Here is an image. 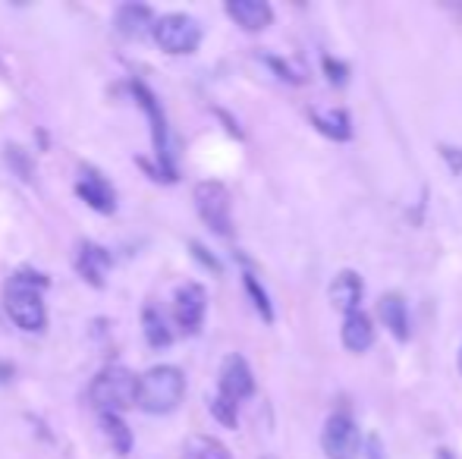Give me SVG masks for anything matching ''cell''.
<instances>
[{
	"instance_id": "6da1fadb",
	"label": "cell",
	"mask_w": 462,
	"mask_h": 459,
	"mask_svg": "<svg viewBox=\"0 0 462 459\" xmlns=\"http://www.w3.org/2000/svg\"><path fill=\"white\" fill-rule=\"evenodd\" d=\"M42 289H48V277L35 271H16L4 287V308L16 327L29 334L44 331L48 312H44Z\"/></svg>"
},
{
	"instance_id": "7a4b0ae2",
	"label": "cell",
	"mask_w": 462,
	"mask_h": 459,
	"mask_svg": "<svg viewBox=\"0 0 462 459\" xmlns=\"http://www.w3.org/2000/svg\"><path fill=\"white\" fill-rule=\"evenodd\" d=\"M183 393H186V378L180 368L154 365L139 378V403L135 406L152 412V416H164V412H173L183 403Z\"/></svg>"
},
{
	"instance_id": "3957f363",
	"label": "cell",
	"mask_w": 462,
	"mask_h": 459,
	"mask_svg": "<svg viewBox=\"0 0 462 459\" xmlns=\"http://www.w3.org/2000/svg\"><path fill=\"white\" fill-rule=\"evenodd\" d=\"M92 403L97 416H120L123 409L139 403V378L129 368L107 365L101 374L92 381Z\"/></svg>"
},
{
	"instance_id": "277c9868",
	"label": "cell",
	"mask_w": 462,
	"mask_h": 459,
	"mask_svg": "<svg viewBox=\"0 0 462 459\" xmlns=\"http://www.w3.org/2000/svg\"><path fill=\"white\" fill-rule=\"evenodd\" d=\"M192 198H195V211H199L201 221L214 233H220V236H230L233 217H230V192H226V186L214 183V179H205V183L195 186Z\"/></svg>"
},
{
	"instance_id": "5b68a950",
	"label": "cell",
	"mask_w": 462,
	"mask_h": 459,
	"mask_svg": "<svg viewBox=\"0 0 462 459\" xmlns=\"http://www.w3.org/2000/svg\"><path fill=\"white\" fill-rule=\"evenodd\" d=\"M154 41H158L161 50L167 54H192L201 41V29L192 16L186 13H171V16H161L154 23Z\"/></svg>"
},
{
	"instance_id": "8992f818",
	"label": "cell",
	"mask_w": 462,
	"mask_h": 459,
	"mask_svg": "<svg viewBox=\"0 0 462 459\" xmlns=\"http://www.w3.org/2000/svg\"><path fill=\"white\" fill-rule=\"evenodd\" d=\"M321 447L328 459H353L359 454V428L346 412H337L324 422Z\"/></svg>"
},
{
	"instance_id": "52a82bcc",
	"label": "cell",
	"mask_w": 462,
	"mask_h": 459,
	"mask_svg": "<svg viewBox=\"0 0 462 459\" xmlns=\"http://www.w3.org/2000/svg\"><path fill=\"white\" fill-rule=\"evenodd\" d=\"M205 308H208V293L199 283H186L177 289V299H173V321L180 325L183 334H195L205 321Z\"/></svg>"
},
{
	"instance_id": "ba28073f",
	"label": "cell",
	"mask_w": 462,
	"mask_h": 459,
	"mask_svg": "<svg viewBox=\"0 0 462 459\" xmlns=\"http://www.w3.org/2000/svg\"><path fill=\"white\" fill-rule=\"evenodd\" d=\"M135 98H139L142 111L148 114V120H152V133H154V148H158V158H161V167H164L167 173H171L173 179H177V173H173V164H171V139H167V120H164V111H161L158 98H154L152 92H148L145 86H139L135 82L133 86Z\"/></svg>"
},
{
	"instance_id": "9c48e42d",
	"label": "cell",
	"mask_w": 462,
	"mask_h": 459,
	"mask_svg": "<svg viewBox=\"0 0 462 459\" xmlns=\"http://www.w3.org/2000/svg\"><path fill=\"white\" fill-rule=\"evenodd\" d=\"M255 393V378H252V368L245 365L243 355H226L224 368H220V397L233 399L239 406V399L252 397Z\"/></svg>"
},
{
	"instance_id": "30bf717a",
	"label": "cell",
	"mask_w": 462,
	"mask_h": 459,
	"mask_svg": "<svg viewBox=\"0 0 462 459\" xmlns=\"http://www.w3.org/2000/svg\"><path fill=\"white\" fill-rule=\"evenodd\" d=\"M76 192H79V198L88 205V208L101 211V215H114L116 211V192L101 173L86 170L79 183H76Z\"/></svg>"
},
{
	"instance_id": "8fae6325",
	"label": "cell",
	"mask_w": 462,
	"mask_h": 459,
	"mask_svg": "<svg viewBox=\"0 0 462 459\" xmlns=\"http://www.w3.org/2000/svg\"><path fill=\"white\" fill-rule=\"evenodd\" d=\"M362 293H365V283H362V277L356 274V271H343V274H337L334 283H330V289H328L334 308H340V312H346V315L359 312Z\"/></svg>"
},
{
	"instance_id": "7c38bea8",
	"label": "cell",
	"mask_w": 462,
	"mask_h": 459,
	"mask_svg": "<svg viewBox=\"0 0 462 459\" xmlns=\"http://www.w3.org/2000/svg\"><path fill=\"white\" fill-rule=\"evenodd\" d=\"M226 13L236 25H243L245 32H262L271 25L274 19V10H271L264 0H230L226 4Z\"/></svg>"
},
{
	"instance_id": "4fadbf2b",
	"label": "cell",
	"mask_w": 462,
	"mask_h": 459,
	"mask_svg": "<svg viewBox=\"0 0 462 459\" xmlns=\"http://www.w3.org/2000/svg\"><path fill=\"white\" fill-rule=\"evenodd\" d=\"M76 271L82 274V280L92 283V287H104V277L110 271V255L107 249L95 243H82L76 252Z\"/></svg>"
},
{
	"instance_id": "5bb4252c",
	"label": "cell",
	"mask_w": 462,
	"mask_h": 459,
	"mask_svg": "<svg viewBox=\"0 0 462 459\" xmlns=\"http://www.w3.org/2000/svg\"><path fill=\"white\" fill-rule=\"evenodd\" d=\"M154 13L145 4H123L116 10V32L126 38H142L145 32H154Z\"/></svg>"
},
{
	"instance_id": "9a60e30c",
	"label": "cell",
	"mask_w": 462,
	"mask_h": 459,
	"mask_svg": "<svg viewBox=\"0 0 462 459\" xmlns=\"http://www.w3.org/2000/svg\"><path fill=\"white\" fill-rule=\"evenodd\" d=\"M377 315H381L383 327H387L396 340H409V312H406V302H402L400 293L381 296V302H377Z\"/></svg>"
},
{
	"instance_id": "2e32d148",
	"label": "cell",
	"mask_w": 462,
	"mask_h": 459,
	"mask_svg": "<svg viewBox=\"0 0 462 459\" xmlns=\"http://www.w3.org/2000/svg\"><path fill=\"white\" fill-rule=\"evenodd\" d=\"M374 344V327L365 312H353L343 321V346L353 349V353H365Z\"/></svg>"
},
{
	"instance_id": "e0dca14e",
	"label": "cell",
	"mask_w": 462,
	"mask_h": 459,
	"mask_svg": "<svg viewBox=\"0 0 462 459\" xmlns=\"http://www.w3.org/2000/svg\"><path fill=\"white\" fill-rule=\"evenodd\" d=\"M311 120H315V126L321 129L324 135H330V139H337V142H346L349 135H353L349 114L340 111V107H334V111H311Z\"/></svg>"
},
{
	"instance_id": "ac0fdd59",
	"label": "cell",
	"mask_w": 462,
	"mask_h": 459,
	"mask_svg": "<svg viewBox=\"0 0 462 459\" xmlns=\"http://www.w3.org/2000/svg\"><path fill=\"white\" fill-rule=\"evenodd\" d=\"M183 459H233V456H230V450L217 441V437L195 435V437H189V441H186Z\"/></svg>"
},
{
	"instance_id": "d6986e66",
	"label": "cell",
	"mask_w": 462,
	"mask_h": 459,
	"mask_svg": "<svg viewBox=\"0 0 462 459\" xmlns=\"http://www.w3.org/2000/svg\"><path fill=\"white\" fill-rule=\"evenodd\" d=\"M101 431L107 435V441H110V447L116 450L120 456H126L129 450H133V431H129V425L123 422L120 416H101Z\"/></svg>"
},
{
	"instance_id": "ffe728a7",
	"label": "cell",
	"mask_w": 462,
	"mask_h": 459,
	"mask_svg": "<svg viewBox=\"0 0 462 459\" xmlns=\"http://www.w3.org/2000/svg\"><path fill=\"white\" fill-rule=\"evenodd\" d=\"M142 327H145V340L152 346H167L173 340V334H171V327H167L164 315H161L154 306H148L145 312H142Z\"/></svg>"
},
{
	"instance_id": "44dd1931",
	"label": "cell",
	"mask_w": 462,
	"mask_h": 459,
	"mask_svg": "<svg viewBox=\"0 0 462 459\" xmlns=\"http://www.w3.org/2000/svg\"><path fill=\"white\" fill-rule=\"evenodd\" d=\"M211 412H214V418H217L220 425H226V428H236V422H239V416H236V403L233 399H226V397H214L211 399Z\"/></svg>"
},
{
	"instance_id": "7402d4cb",
	"label": "cell",
	"mask_w": 462,
	"mask_h": 459,
	"mask_svg": "<svg viewBox=\"0 0 462 459\" xmlns=\"http://www.w3.org/2000/svg\"><path fill=\"white\" fill-rule=\"evenodd\" d=\"M245 289H249L252 302H255V308L262 312V318L264 321H274V308H271V302H268V293L258 287V280L252 274H245Z\"/></svg>"
},
{
	"instance_id": "603a6c76",
	"label": "cell",
	"mask_w": 462,
	"mask_h": 459,
	"mask_svg": "<svg viewBox=\"0 0 462 459\" xmlns=\"http://www.w3.org/2000/svg\"><path fill=\"white\" fill-rule=\"evenodd\" d=\"M6 158H10L13 170H16L19 177L32 179V164H29V158H25V154H23V148H16V145H6Z\"/></svg>"
},
{
	"instance_id": "cb8c5ba5",
	"label": "cell",
	"mask_w": 462,
	"mask_h": 459,
	"mask_svg": "<svg viewBox=\"0 0 462 459\" xmlns=\"http://www.w3.org/2000/svg\"><path fill=\"white\" fill-rule=\"evenodd\" d=\"M324 73H328V79L334 82V86H343L349 76V67L340 60H334V57H324Z\"/></svg>"
},
{
	"instance_id": "d4e9b609",
	"label": "cell",
	"mask_w": 462,
	"mask_h": 459,
	"mask_svg": "<svg viewBox=\"0 0 462 459\" xmlns=\"http://www.w3.org/2000/svg\"><path fill=\"white\" fill-rule=\"evenodd\" d=\"M192 252H195V255H199V258H201V262H205V264H211V268H214V271H217V262H214V258H211V255H208V252H205V249H201V245H192Z\"/></svg>"
},
{
	"instance_id": "484cf974",
	"label": "cell",
	"mask_w": 462,
	"mask_h": 459,
	"mask_svg": "<svg viewBox=\"0 0 462 459\" xmlns=\"http://www.w3.org/2000/svg\"><path fill=\"white\" fill-rule=\"evenodd\" d=\"M438 459H453V456H450V450H440V454H438Z\"/></svg>"
},
{
	"instance_id": "4316f807",
	"label": "cell",
	"mask_w": 462,
	"mask_h": 459,
	"mask_svg": "<svg viewBox=\"0 0 462 459\" xmlns=\"http://www.w3.org/2000/svg\"><path fill=\"white\" fill-rule=\"evenodd\" d=\"M459 368H462V353H459Z\"/></svg>"
}]
</instances>
